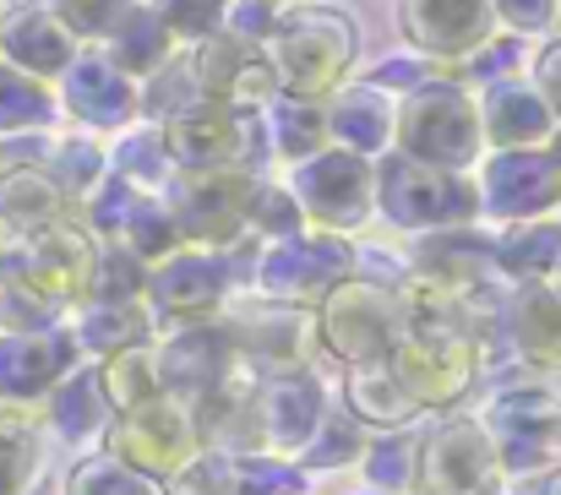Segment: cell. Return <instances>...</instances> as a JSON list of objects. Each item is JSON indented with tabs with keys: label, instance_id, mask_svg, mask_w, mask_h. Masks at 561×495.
Listing matches in <instances>:
<instances>
[{
	"label": "cell",
	"instance_id": "14",
	"mask_svg": "<svg viewBox=\"0 0 561 495\" xmlns=\"http://www.w3.org/2000/svg\"><path fill=\"white\" fill-rule=\"evenodd\" d=\"M485 202L502 218H540L561 202V174L546 153H496L485 169Z\"/></svg>",
	"mask_w": 561,
	"mask_h": 495
},
{
	"label": "cell",
	"instance_id": "42",
	"mask_svg": "<svg viewBox=\"0 0 561 495\" xmlns=\"http://www.w3.org/2000/svg\"><path fill=\"white\" fill-rule=\"evenodd\" d=\"M82 337L93 343V348H110V354H121V343H131V337H142V316L131 311V306H104L88 327H82Z\"/></svg>",
	"mask_w": 561,
	"mask_h": 495
},
{
	"label": "cell",
	"instance_id": "51",
	"mask_svg": "<svg viewBox=\"0 0 561 495\" xmlns=\"http://www.w3.org/2000/svg\"><path fill=\"white\" fill-rule=\"evenodd\" d=\"M88 403H93V387L66 392V398H60V408H55L60 430H71V436H77V430H88V425H93V408H88Z\"/></svg>",
	"mask_w": 561,
	"mask_h": 495
},
{
	"label": "cell",
	"instance_id": "13",
	"mask_svg": "<svg viewBox=\"0 0 561 495\" xmlns=\"http://www.w3.org/2000/svg\"><path fill=\"white\" fill-rule=\"evenodd\" d=\"M245 202H251V180L229 174V169H213V174H191L170 218L186 240L224 245L245 229Z\"/></svg>",
	"mask_w": 561,
	"mask_h": 495
},
{
	"label": "cell",
	"instance_id": "53",
	"mask_svg": "<svg viewBox=\"0 0 561 495\" xmlns=\"http://www.w3.org/2000/svg\"><path fill=\"white\" fill-rule=\"evenodd\" d=\"M251 337H256V343H267V348H273V354H284V359L300 348V327H295V322H284V316L256 322V327H251Z\"/></svg>",
	"mask_w": 561,
	"mask_h": 495
},
{
	"label": "cell",
	"instance_id": "32",
	"mask_svg": "<svg viewBox=\"0 0 561 495\" xmlns=\"http://www.w3.org/2000/svg\"><path fill=\"white\" fill-rule=\"evenodd\" d=\"M502 262H507V273H518V278H546L561 262V229H551V223L513 229V234L502 240Z\"/></svg>",
	"mask_w": 561,
	"mask_h": 495
},
{
	"label": "cell",
	"instance_id": "15",
	"mask_svg": "<svg viewBox=\"0 0 561 495\" xmlns=\"http://www.w3.org/2000/svg\"><path fill=\"white\" fill-rule=\"evenodd\" d=\"M0 55L5 66L27 71V77H60L71 60H77V38L60 27L55 11L44 5H16L5 22H0Z\"/></svg>",
	"mask_w": 561,
	"mask_h": 495
},
{
	"label": "cell",
	"instance_id": "11",
	"mask_svg": "<svg viewBox=\"0 0 561 495\" xmlns=\"http://www.w3.org/2000/svg\"><path fill=\"white\" fill-rule=\"evenodd\" d=\"M392 306L387 295L371 284H339L328 289V306H322V332L333 343V354L355 359V365H371L376 354L392 343Z\"/></svg>",
	"mask_w": 561,
	"mask_h": 495
},
{
	"label": "cell",
	"instance_id": "7",
	"mask_svg": "<svg viewBox=\"0 0 561 495\" xmlns=\"http://www.w3.org/2000/svg\"><path fill=\"white\" fill-rule=\"evenodd\" d=\"M392 376L409 403H453L474 381V348L463 332H409L392 354Z\"/></svg>",
	"mask_w": 561,
	"mask_h": 495
},
{
	"label": "cell",
	"instance_id": "39",
	"mask_svg": "<svg viewBox=\"0 0 561 495\" xmlns=\"http://www.w3.org/2000/svg\"><path fill=\"white\" fill-rule=\"evenodd\" d=\"M115 164H121V180H126V185H164V169H170L164 131H142V137H131V142L115 153Z\"/></svg>",
	"mask_w": 561,
	"mask_h": 495
},
{
	"label": "cell",
	"instance_id": "57",
	"mask_svg": "<svg viewBox=\"0 0 561 495\" xmlns=\"http://www.w3.org/2000/svg\"><path fill=\"white\" fill-rule=\"evenodd\" d=\"M551 495H561V480H557V485H551Z\"/></svg>",
	"mask_w": 561,
	"mask_h": 495
},
{
	"label": "cell",
	"instance_id": "43",
	"mask_svg": "<svg viewBox=\"0 0 561 495\" xmlns=\"http://www.w3.org/2000/svg\"><path fill=\"white\" fill-rule=\"evenodd\" d=\"M93 289H99L110 306L131 300V295L142 289V267H137V256L126 251V256H110V262H99V267H93Z\"/></svg>",
	"mask_w": 561,
	"mask_h": 495
},
{
	"label": "cell",
	"instance_id": "24",
	"mask_svg": "<svg viewBox=\"0 0 561 495\" xmlns=\"http://www.w3.org/2000/svg\"><path fill=\"white\" fill-rule=\"evenodd\" d=\"M322 419V398H317V381L311 376H284L267 387L262 398V430L273 447H300Z\"/></svg>",
	"mask_w": 561,
	"mask_h": 495
},
{
	"label": "cell",
	"instance_id": "30",
	"mask_svg": "<svg viewBox=\"0 0 561 495\" xmlns=\"http://www.w3.org/2000/svg\"><path fill=\"white\" fill-rule=\"evenodd\" d=\"M350 408L366 414V419H376V425H403V419L414 414L409 392H403L398 376L381 370V365H360V370L350 376Z\"/></svg>",
	"mask_w": 561,
	"mask_h": 495
},
{
	"label": "cell",
	"instance_id": "3",
	"mask_svg": "<svg viewBox=\"0 0 561 495\" xmlns=\"http://www.w3.org/2000/svg\"><path fill=\"white\" fill-rule=\"evenodd\" d=\"M376 180V196H381V207H387V218L392 223H403V229H442V223H463V218H474V207H480V196H474V185L469 180H458V174H447V169H431V164H414V159H387Z\"/></svg>",
	"mask_w": 561,
	"mask_h": 495
},
{
	"label": "cell",
	"instance_id": "55",
	"mask_svg": "<svg viewBox=\"0 0 561 495\" xmlns=\"http://www.w3.org/2000/svg\"><path fill=\"white\" fill-rule=\"evenodd\" d=\"M16 245H22V240L0 223V284H5V278H11V267H16Z\"/></svg>",
	"mask_w": 561,
	"mask_h": 495
},
{
	"label": "cell",
	"instance_id": "8",
	"mask_svg": "<svg viewBox=\"0 0 561 495\" xmlns=\"http://www.w3.org/2000/svg\"><path fill=\"white\" fill-rule=\"evenodd\" d=\"M289 196H300V207H306L317 223H328V229H355V223L371 212L376 180H371V169H366V159L333 148V153L306 159V169L295 174V191H289Z\"/></svg>",
	"mask_w": 561,
	"mask_h": 495
},
{
	"label": "cell",
	"instance_id": "16",
	"mask_svg": "<svg viewBox=\"0 0 561 495\" xmlns=\"http://www.w3.org/2000/svg\"><path fill=\"white\" fill-rule=\"evenodd\" d=\"M414 458H420V485L431 495H474L491 480V447L474 425L436 430V441L414 447Z\"/></svg>",
	"mask_w": 561,
	"mask_h": 495
},
{
	"label": "cell",
	"instance_id": "56",
	"mask_svg": "<svg viewBox=\"0 0 561 495\" xmlns=\"http://www.w3.org/2000/svg\"><path fill=\"white\" fill-rule=\"evenodd\" d=\"M546 159H551V164H557V174H561V131L551 137V153H546Z\"/></svg>",
	"mask_w": 561,
	"mask_h": 495
},
{
	"label": "cell",
	"instance_id": "36",
	"mask_svg": "<svg viewBox=\"0 0 561 495\" xmlns=\"http://www.w3.org/2000/svg\"><path fill=\"white\" fill-rule=\"evenodd\" d=\"M126 234H131V256H170L175 240H181V229L164 212V202H137L131 218H126Z\"/></svg>",
	"mask_w": 561,
	"mask_h": 495
},
{
	"label": "cell",
	"instance_id": "26",
	"mask_svg": "<svg viewBox=\"0 0 561 495\" xmlns=\"http://www.w3.org/2000/svg\"><path fill=\"white\" fill-rule=\"evenodd\" d=\"M55 120V99L38 77L16 71L0 60V131L16 137V131H44Z\"/></svg>",
	"mask_w": 561,
	"mask_h": 495
},
{
	"label": "cell",
	"instance_id": "45",
	"mask_svg": "<svg viewBox=\"0 0 561 495\" xmlns=\"http://www.w3.org/2000/svg\"><path fill=\"white\" fill-rule=\"evenodd\" d=\"M240 495H300V474L284 463H251L240 469Z\"/></svg>",
	"mask_w": 561,
	"mask_h": 495
},
{
	"label": "cell",
	"instance_id": "33",
	"mask_svg": "<svg viewBox=\"0 0 561 495\" xmlns=\"http://www.w3.org/2000/svg\"><path fill=\"white\" fill-rule=\"evenodd\" d=\"M38 463V447H33V425L22 414H0V495H16L27 485Z\"/></svg>",
	"mask_w": 561,
	"mask_h": 495
},
{
	"label": "cell",
	"instance_id": "52",
	"mask_svg": "<svg viewBox=\"0 0 561 495\" xmlns=\"http://www.w3.org/2000/svg\"><path fill=\"white\" fill-rule=\"evenodd\" d=\"M409 463H414V447H387L381 458L371 463L376 485H387V491H398L403 480H409Z\"/></svg>",
	"mask_w": 561,
	"mask_h": 495
},
{
	"label": "cell",
	"instance_id": "28",
	"mask_svg": "<svg viewBox=\"0 0 561 495\" xmlns=\"http://www.w3.org/2000/svg\"><path fill=\"white\" fill-rule=\"evenodd\" d=\"M513 327H518V343L529 359L561 365V300L551 289H529L513 311Z\"/></svg>",
	"mask_w": 561,
	"mask_h": 495
},
{
	"label": "cell",
	"instance_id": "37",
	"mask_svg": "<svg viewBox=\"0 0 561 495\" xmlns=\"http://www.w3.org/2000/svg\"><path fill=\"white\" fill-rule=\"evenodd\" d=\"M66 495H148V480L131 474L121 458H93L71 474Z\"/></svg>",
	"mask_w": 561,
	"mask_h": 495
},
{
	"label": "cell",
	"instance_id": "35",
	"mask_svg": "<svg viewBox=\"0 0 561 495\" xmlns=\"http://www.w3.org/2000/svg\"><path fill=\"white\" fill-rule=\"evenodd\" d=\"M245 223L273 234V240H295L300 234V207L289 191L278 185H251V202H245Z\"/></svg>",
	"mask_w": 561,
	"mask_h": 495
},
{
	"label": "cell",
	"instance_id": "4",
	"mask_svg": "<svg viewBox=\"0 0 561 495\" xmlns=\"http://www.w3.org/2000/svg\"><path fill=\"white\" fill-rule=\"evenodd\" d=\"M93 267H99L93 240H88L77 223L60 218V223H44V229L22 234L11 278H16L27 295H38L44 306H55V300L82 295V289L93 284Z\"/></svg>",
	"mask_w": 561,
	"mask_h": 495
},
{
	"label": "cell",
	"instance_id": "49",
	"mask_svg": "<svg viewBox=\"0 0 561 495\" xmlns=\"http://www.w3.org/2000/svg\"><path fill=\"white\" fill-rule=\"evenodd\" d=\"M224 480H229V469L213 458H202V463H186L181 474H175V495H224Z\"/></svg>",
	"mask_w": 561,
	"mask_h": 495
},
{
	"label": "cell",
	"instance_id": "22",
	"mask_svg": "<svg viewBox=\"0 0 561 495\" xmlns=\"http://www.w3.org/2000/svg\"><path fill=\"white\" fill-rule=\"evenodd\" d=\"M153 295L170 316H186V322L207 316V306L224 295V267L202 251H175V256H164V267L153 278Z\"/></svg>",
	"mask_w": 561,
	"mask_h": 495
},
{
	"label": "cell",
	"instance_id": "1",
	"mask_svg": "<svg viewBox=\"0 0 561 495\" xmlns=\"http://www.w3.org/2000/svg\"><path fill=\"white\" fill-rule=\"evenodd\" d=\"M355 44H360V33H355L350 11L295 5V11H278V22L267 33V66H273L278 88H289V99H322L350 71Z\"/></svg>",
	"mask_w": 561,
	"mask_h": 495
},
{
	"label": "cell",
	"instance_id": "40",
	"mask_svg": "<svg viewBox=\"0 0 561 495\" xmlns=\"http://www.w3.org/2000/svg\"><path fill=\"white\" fill-rule=\"evenodd\" d=\"M99 169H104V159H99L93 142H60V148H55V169H44V174L71 196V191H93Z\"/></svg>",
	"mask_w": 561,
	"mask_h": 495
},
{
	"label": "cell",
	"instance_id": "19",
	"mask_svg": "<svg viewBox=\"0 0 561 495\" xmlns=\"http://www.w3.org/2000/svg\"><path fill=\"white\" fill-rule=\"evenodd\" d=\"M66 218V191L44 174L38 164H11L0 169V223L11 234H33L44 223Z\"/></svg>",
	"mask_w": 561,
	"mask_h": 495
},
{
	"label": "cell",
	"instance_id": "54",
	"mask_svg": "<svg viewBox=\"0 0 561 495\" xmlns=\"http://www.w3.org/2000/svg\"><path fill=\"white\" fill-rule=\"evenodd\" d=\"M322 463H350L355 458V436L344 430V425H333L328 436H322V452H317Z\"/></svg>",
	"mask_w": 561,
	"mask_h": 495
},
{
	"label": "cell",
	"instance_id": "6",
	"mask_svg": "<svg viewBox=\"0 0 561 495\" xmlns=\"http://www.w3.org/2000/svg\"><path fill=\"white\" fill-rule=\"evenodd\" d=\"M164 148H170V164L191 169V174H213V169L256 153V110H224V104L202 99L196 110L164 126Z\"/></svg>",
	"mask_w": 561,
	"mask_h": 495
},
{
	"label": "cell",
	"instance_id": "10",
	"mask_svg": "<svg viewBox=\"0 0 561 495\" xmlns=\"http://www.w3.org/2000/svg\"><path fill=\"white\" fill-rule=\"evenodd\" d=\"M350 273V245L339 234H295V240H278L262 262V284L284 300H311V295H328L339 289Z\"/></svg>",
	"mask_w": 561,
	"mask_h": 495
},
{
	"label": "cell",
	"instance_id": "50",
	"mask_svg": "<svg viewBox=\"0 0 561 495\" xmlns=\"http://www.w3.org/2000/svg\"><path fill=\"white\" fill-rule=\"evenodd\" d=\"M535 77H540V104H546L551 115H561V38L540 49V60H535Z\"/></svg>",
	"mask_w": 561,
	"mask_h": 495
},
{
	"label": "cell",
	"instance_id": "20",
	"mask_svg": "<svg viewBox=\"0 0 561 495\" xmlns=\"http://www.w3.org/2000/svg\"><path fill=\"white\" fill-rule=\"evenodd\" d=\"M485 137L502 153L535 148V142L551 137V110L540 104V93H529L518 82H491V93H485Z\"/></svg>",
	"mask_w": 561,
	"mask_h": 495
},
{
	"label": "cell",
	"instance_id": "25",
	"mask_svg": "<svg viewBox=\"0 0 561 495\" xmlns=\"http://www.w3.org/2000/svg\"><path fill=\"white\" fill-rule=\"evenodd\" d=\"M110 38H115L110 66H115L121 77H148V71L170 66V27L159 22L153 5H131L126 22H121Z\"/></svg>",
	"mask_w": 561,
	"mask_h": 495
},
{
	"label": "cell",
	"instance_id": "29",
	"mask_svg": "<svg viewBox=\"0 0 561 495\" xmlns=\"http://www.w3.org/2000/svg\"><path fill=\"white\" fill-rule=\"evenodd\" d=\"M159 387H164V376H159V359H153V354H142V348L110 354V365H104V392H110V403H115L121 414L153 403Z\"/></svg>",
	"mask_w": 561,
	"mask_h": 495
},
{
	"label": "cell",
	"instance_id": "44",
	"mask_svg": "<svg viewBox=\"0 0 561 495\" xmlns=\"http://www.w3.org/2000/svg\"><path fill=\"white\" fill-rule=\"evenodd\" d=\"M491 16H502L513 33H540L557 22V0H491Z\"/></svg>",
	"mask_w": 561,
	"mask_h": 495
},
{
	"label": "cell",
	"instance_id": "41",
	"mask_svg": "<svg viewBox=\"0 0 561 495\" xmlns=\"http://www.w3.org/2000/svg\"><path fill=\"white\" fill-rule=\"evenodd\" d=\"M153 115H164V120H175V115H186L202 104V93H196V77H191V66H159V88H153Z\"/></svg>",
	"mask_w": 561,
	"mask_h": 495
},
{
	"label": "cell",
	"instance_id": "9",
	"mask_svg": "<svg viewBox=\"0 0 561 495\" xmlns=\"http://www.w3.org/2000/svg\"><path fill=\"white\" fill-rule=\"evenodd\" d=\"M110 452L131 474H181L191 463V425L181 419V408L153 398L121 414V425L110 430Z\"/></svg>",
	"mask_w": 561,
	"mask_h": 495
},
{
	"label": "cell",
	"instance_id": "46",
	"mask_svg": "<svg viewBox=\"0 0 561 495\" xmlns=\"http://www.w3.org/2000/svg\"><path fill=\"white\" fill-rule=\"evenodd\" d=\"M513 60H518V44H513V38H496V44L485 38V44L463 60V77H469V82H496Z\"/></svg>",
	"mask_w": 561,
	"mask_h": 495
},
{
	"label": "cell",
	"instance_id": "48",
	"mask_svg": "<svg viewBox=\"0 0 561 495\" xmlns=\"http://www.w3.org/2000/svg\"><path fill=\"white\" fill-rule=\"evenodd\" d=\"M0 316H5V327H16V332H27V337H33V332L44 327L49 306H44L38 295H27L22 284H11V295L0 300Z\"/></svg>",
	"mask_w": 561,
	"mask_h": 495
},
{
	"label": "cell",
	"instance_id": "34",
	"mask_svg": "<svg viewBox=\"0 0 561 495\" xmlns=\"http://www.w3.org/2000/svg\"><path fill=\"white\" fill-rule=\"evenodd\" d=\"M131 0H55V16L71 38H110L126 22Z\"/></svg>",
	"mask_w": 561,
	"mask_h": 495
},
{
	"label": "cell",
	"instance_id": "38",
	"mask_svg": "<svg viewBox=\"0 0 561 495\" xmlns=\"http://www.w3.org/2000/svg\"><path fill=\"white\" fill-rule=\"evenodd\" d=\"M153 11H159V22L170 27V38H196V44H202L207 33H218L229 0H159Z\"/></svg>",
	"mask_w": 561,
	"mask_h": 495
},
{
	"label": "cell",
	"instance_id": "47",
	"mask_svg": "<svg viewBox=\"0 0 561 495\" xmlns=\"http://www.w3.org/2000/svg\"><path fill=\"white\" fill-rule=\"evenodd\" d=\"M131 207H137V191L115 174L99 196H93V223L99 229H126V218H131Z\"/></svg>",
	"mask_w": 561,
	"mask_h": 495
},
{
	"label": "cell",
	"instance_id": "12",
	"mask_svg": "<svg viewBox=\"0 0 561 495\" xmlns=\"http://www.w3.org/2000/svg\"><path fill=\"white\" fill-rule=\"evenodd\" d=\"M403 33L436 60H469L491 38V0H403Z\"/></svg>",
	"mask_w": 561,
	"mask_h": 495
},
{
	"label": "cell",
	"instance_id": "2",
	"mask_svg": "<svg viewBox=\"0 0 561 495\" xmlns=\"http://www.w3.org/2000/svg\"><path fill=\"white\" fill-rule=\"evenodd\" d=\"M398 137H403V159L453 174V169L474 164L480 153V115L458 82H425L409 93L398 115Z\"/></svg>",
	"mask_w": 561,
	"mask_h": 495
},
{
	"label": "cell",
	"instance_id": "18",
	"mask_svg": "<svg viewBox=\"0 0 561 495\" xmlns=\"http://www.w3.org/2000/svg\"><path fill=\"white\" fill-rule=\"evenodd\" d=\"M60 77H66V104H71L77 120L104 126V131L131 120L137 93H131V77H121V71L110 66V55H77Z\"/></svg>",
	"mask_w": 561,
	"mask_h": 495
},
{
	"label": "cell",
	"instance_id": "5",
	"mask_svg": "<svg viewBox=\"0 0 561 495\" xmlns=\"http://www.w3.org/2000/svg\"><path fill=\"white\" fill-rule=\"evenodd\" d=\"M191 77H196V93L207 104H224V110H256L278 93L267 55L234 33H207L191 55Z\"/></svg>",
	"mask_w": 561,
	"mask_h": 495
},
{
	"label": "cell",
	"instance_id": "23",
	"mask_svg": "<svg viewBox=\"0 0 561 495\" xmlns=\"http://www.w3.org/2000/svg\"><path fill=\"white\" fill-rule=\"evenodd\" d=\"M66 354H71V343L66 337H49V332L5 337L0 343V398H33V392H44L60 376Z\"/></svg>",
	"mask_w": 561,
	"mask_h": 495
},
{
	"label": "cell",
	"instance_id": "17",
	"mask_svg": "<svg viewBox=\"0 0 561 495\" xmlns=\"http://www.w3.org/2000/svg\"><path fill=\"white\" fill-rule=\"evenodd\" d=\"M496 436L513 469H540L561 447V403L540 392H513L496 403Z\"/></svg>",
	"mask_w": 561,
	"mask_h": 495
},
{
	"label": "cell",
	"instance_id": "31",
	"mask_svg": "<svg viewBox=\"0 0 561 495\" xmlns=\"http://www.w3.org/2000/svg\"><path fill=\"white\" fill-rule=\"evenodd\" d=\"M273 137L289 159H317L328 148V110L317 99H284L273 115Z\"/></svg>",
	"mask_w": 561,
	"mask_h": 495
},
{
	"label": "cell",
	"instance_id": "21",
	"mask_svg": "<svg viewBox=\"0 0 561 495\" xmlns=\"http://www.w3.org/2000/svg\"><path fill=\"white\" fill-rule=\"evenodd\" d=\"M328 137H339L344 153L366 159L381 153L387 137H392V104L381 88H344L333 104H328Z\"/></svg>",
	"mask_w": 561,
	"mask_h": 495
},
{
	"label": "cell",
	"instance_id": "27",
	"mask_svg": "<svg viewBox=\"0 0 561 495\" xmlns=\"http://www.w3.org/2000/svg\"><path fill=\"white\" fill-rule=\"evenodd\" d=\"M224 365H229L224 332H186V337L164 354V370H159V376H170V381L186 387V392H207V387L224 376Z\"/></svg>",
	"mask_w": 561,
	"mask_h": 495
}]
</instances>
